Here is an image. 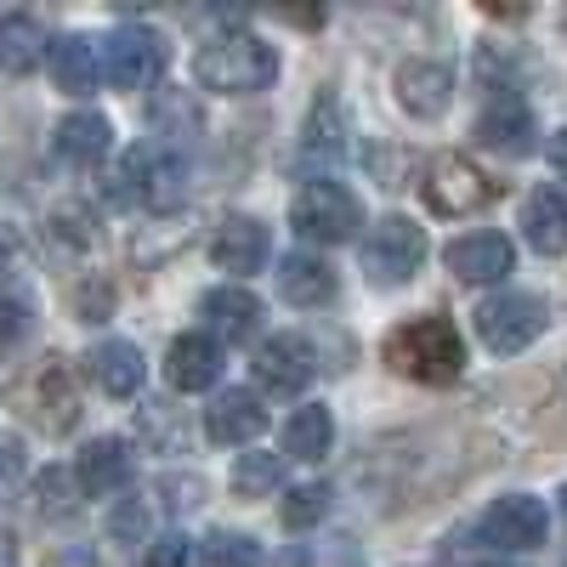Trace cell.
I'll use <instances>...</instances> for the list:
<instances>
[{"label":"cell","instance_id":"cell-1","mask_svg":"<svg viewBox=\"0 0 567 567\" xmlns=\"http://www.w3.org/2000/svg\"><path fill=\"white\" fill-rule=\"evenodd\" d=\"M386 369L409 374V381L420 386H449L454 374L465 369V347H460V329L449 318H432V312H420V318H403L392 336H386Z\"/></svg>","mask_w":567,"mask_h":567},{"label":"cell","instance_id":"cell-2","mask_svg":"<svg viewBox=\"0 0 567 567\" xmlns=\"http://www.w3.org/2000/svg\"><path fill=\"white\" fill-rule=\"evenodd\" d=\"M194 74L205 91H221V97H250V91L278 80V52L256 34H216L205 40V52L194 58Z\"/></svg>","mask_w":567,"mask_h":567},{"label":"cell","instance_id":"cell-3","mask_svg":"<svg viewBox=\"0 0 567 567\" xmlns=\"http://www.w3.org/2000/svg\"><path fill=\"white\" fill-rule=\"evenodd\" d=\"M109 199L114 205H154V210H176L187 199V165L171 148L136 142L120 154L114 176H109Z\"/></svg>","mask_w":567,"mask_h":567},{"label":"cell","instance_id":"cell-4","mask_svg":"<svg viewBox=\"0 0 567 567\" xmlns=\"http://www.w3.org/2000/svg\"><path fill=\"white\" fill-rule=\"evenodd\" d=\"M290 221H296L301 239H312V245H341V239H352V233L363 227V205H358L352 187L318 176V182H307L301 194L290 199Z\"/></svg>","mask_w":567,"mask_h":567},{"label":"cell","instance_id":"cell-5","mask_svg":"<svg viewBox=\"0 0 567 567\" xmlns=\"http://www.w3.org/2000/svg\"><path fill=\"white\" fill-rule=\"evenodd\" d=\"M425 205H432L437 216H471V210H483L499 199V182H488L471 159L460 154H437L432 165H425Z\"/></svg>","mask_w":567,"mask_h":567},{"label":"cell","instance_id":"cell-6","mask_svg":"<svg viewBox=\"0 0 567 567\" xmlns=\"http://www.w3.org/2000/svg\"><path fill=\"white\" fill-rule=\"evenodd\" d=\"M425 261V233L409 221V216H386L369 227L363 239V272L374 284H409Z\"/></svg>","mask_w":567,"mask_h":567},{"label":"cell","instance_id":"cell-7","mask_svg":"<svg viewBox=\"0 0 567 567\" xmlns=\"http://www.w3.org/2000/svg\"><path fill=\"white\" fill-rule=\"evenodd\" d=\"M539 329H545V301L528 296V290H511V296H494V301L477 307V336L499 358H511V352H523L528 341H539Z\"/></svg>","mask_w":567,"mask_h":567},{"label":"cell","instance_id":"cell-8","mask_svg":"<svg viewBox=\"0 0 567 567\" xmlns=\"http://www.w3.org/2000/svg\"><path fill=\"white\" fill-rule=\"evenodd\" d=\"M477 534H483V545H494V550H534V545H545V534H550L545 499H534V494H505V499H494V505L483 511Z\"/></svg>","mask_w":567,"mask_h":567},{"label":"cell","instance_id":"cell-9","mask_svg":"<svg viewBox=\"0 0 567 567\" xmlns=\"http://www.w3.org/2000/svg\"><path fill=\"white\" fill-rule=\"evenodd\" d=\"M165 74V45L148 29H114L103 40V80H114L120 91H142Z\"/></svg>","mask_w":567,"mask_h":567},{"label":"cell","instance_id":"cell-10","mask_svg":"<svg viewBox=\"0 0 567 567\" xmlns=\"http://www.w3.org/2000/svg\"><path fill=\"white\" fill-rule=\"evenodd\" d=\"M312 374H318V352L307 336H272L261 341L256 352V381L267 392H284V398H301L312 386Z\"/></svg>","mask_w":567,"mask_h":567},{"label":"cell","instance_id":"cell-11","mask_svg":"<svg viewBox=\"0 0 567 567\" xmlns=\"http://www.w3.org/2000/svg\"><path fill=\"white\" fill-rule=\"evenodd\" d=\"M477 136H483V148L494 154H528L534 148V109L516 97V91H494L488 109L477 114Z\"/></svg>","mask_w":567,"mask_h":567},{"label":"cell","instance_id":"cell-12","mask_svg":"<svg viewBox=\"0 0 567 567\" xmlns=\"http://www.w3.org/2000/svg\"><path fill=\"white\" fill-rule=\"evenodd\" d=\"M205 432L221 449H245L267 432V409H261L256 392H216L210 409H205Z\"/></svg>","mask_w":567,"mask_h":567},{"label":"cell","instance_id":"cell-13","mask_svg":"<svg viewBox=\"0 0 567 567\" xmlns=\"http://www.w3.org/2000/svg\"><path fill=\"white\" fill-rule=\"evenodd\" d=\"M443 261H449V272H454L460 284H499V278L511 272L516 250H511L505 233H465V239L449 245Z\"/></svg>","mask_w":567,"mask_h":567},{"label":"cell","instance_id":"cell-14","mask_svg":"<svg viewBox=\"0 0 567 567\" xmlns=\"http://www.w3.org/2000/svg\"><path fill=\"white\" fill-rule=\"evenodd\" d=\"M454 97V69L437 63V58H414L398 69V103L414 114V120H437Z\"/></svg>","mask_w":567,"mask_h":567},{"label":"cell","instance_id":"cell-15","mask_svg":"<svg viewBox=\"0 0 567 567\" xmlns=\"http://www.w3.org/2000/svg\"><path fill=\"white\" fill-rule=\"evenodd\" d=\"M45 63H52L58 91H69V97H85V91L103 80V45L91 40V34H58L52 45H45Z\"/></svg>","mask_w":567,"mask_h":567},{"label":"cell","instance_id":"cell-16","mask_svg":"<svg viewBox=\"0 0 567 567\" xmlns=\"http://www.w3.org/2000/svg\"><path fill=\"white\" fill-rule=\"evenodd\" d=\"M165 381L176 392H210L221 381V347L210 336H176L165 352Z\"/></svg>","mask_w":567,"mask_h":567},{"label":"cell","instance_id":"cell-17","mask_svg":"<svg viewBox=\"0 0 567 567\" xmlns=\"http://www.w3.org/2000/svg\"><path fill=\"white\" fill-rule=\"evenodd\" d=\"M199 307H205V318H210V329H216V347H221V341H227V347H250V341H256L261 301H256L250 290L227 284V290H210Z\"/></svg>","mask_w":567,"mask_h":567},{"label":"cell","instance_id":"cell-18","mask_svg":"<svg viewBox=\"0 0 567 567\" xmlns=\"http://www.w3.org/2000/svg\"><path fill=\"white\" fill-rule=\"evenodd\" d=\"M267 250H272V239H267V227L256 216H227L216 227V239H210V261L221 272H256L267 261Z\"/></svg>","mask_w":567,"mask_h":567},{"label":"cell","instance_id":"cell-19","mask_svg":"<svg viewBox=\"0 0 567 567\" xmlns=\"http://www.w3.org/2000/svg\"><path fill=\"white\" fill-rule=\"evenodd\" d=\"M85 369L97 381V392H109V398H136L142 374H148V363H142V352L131 341H97L85 352Z\"/></svg>","mask_w":567,"mask_h":567},{"label":"cell","instance_id":"cell-20","mask_svg":"<svg viewBox=\"0 0 567 567\" xmlns=\"http://www.w3.org/2000/svg\"><path fill=\"white\" fill-rule=\"evenodd\" d=\"M74 477H80V494L91 499H109L131 483V449L120 437H97V443H85L80 465H74Z\"/></svg>","mask_w":567,"mask_h":567},{"label":"cell","instance_id":"cell-21","mask_svg":"<svg viewBox=\"0 0 567 567\" xmlns=\"http://www.w3.org/2000/svg\"><path fill=\"white\" fill-rule=\"evenodd\" d=\"M278 296L290 307H323V301H336V272L307 250H290L278 261Z\"/></svg>","mask_w":567,"mask_h":567},{"label":"cell","instance_id":"cell-22","mask_svg":"<svg viewBox=\"0 0 567 567\" xmlns=\"http://www.w3.org/2000/svg\"><path fill=\"white\" fill-rule=\"evenodd\" d=\"M109 142H114V131H109V120L103 114H69L63 125H58V136H52V154L63 159V165H74V171H85V165H97L103 154H109Z\"/></svg>","mask_w":567,"mask_h":567},{"label":"cell","instance_id":"cell-23","mask_svg":"<svg viewBox=\"0 0 567 567\" xmlns=\"http://www.w3.org/2000/svg\"><path fill=\"white\" fill-rule=\"evenodd\" d=\"M523 233L539 256H561L567 250V194L561 187H534L528 210H523Z\"/></svg>","mask_w":567,"mask_h":567},{"label":"cell","instance_id":"cell-24","mask_svg":"<svg viewBox=\"0 0 567 567\" xmlns=\"http://www.w3.org/2000/svg\"><path fill=\"white\" fill-rule=\"evenodd\" d=\"M45 29L29 18V12H12V18H0V69L7 74H29L45 63Z\"/></svg>","mask_w":567,"mask_h":567},{"label":"cell","instance_id":"cell-25","mask_svg":"<svg viewBox=\"0 0 567 567\" xmlns=\"http://www.w3.org/2000/svg\"><path fill=\"white\" fill-rule=\"evenodd\" d=\"M329 443H336V420H329L323 403H301L290 420H284V454L290 460H323Z\"/></svg>","mask_w":567,"mask_h":567},{"label":"cell","instance_id":"cell-26","mask_svg":"<svg viewBox=\"0 0 567 567\" xmlns=\"http://www.w3.org/2000/svg\"><path fill=\"white\" fill-rule=\"evenodd\" d=\"M256 561H261V545L250 534H233V528H216L199 545V567H256Z\"/></svg>","mask_w":567,"mask_h":567},{"label":"cell","instance_id":"cell-27","mask_svg":"<svg viewBox=\"0 0 567 567\" xmlns=\"http://www.w3.org/2000/svg\"><path fill=\"white\" fill-rule=\"evenodd\" d=\"M284 483V460L278 454H239V465H233V494H245V499H256V494H272Z\"/></svg>","mask_w":567,"mask_h":567},{"label":"cell","instance_id":"cell-28","mask_svg":"<svg viewBox=\"0 0 567 567\" xmlns=\"http://www.w3.org/2000/svg\"><path fill=\"white\" fill-rule=\"evenodd\" d=\"M347 131H336V97H318V109H312V125H307V142H301V154L307 159H336L347 142H341Z\"/></svg>","mask_w":567,"mask_h":567},{"label":"cell","instance_id":"cell-29","mask_svg":"<svg viewBox=\"0 0 567 567\" xmlns=\"http://www.w3.org/2000/svg\"><path fill=\"white\" fill-rule=\"evenodd\" d=\"M284 528H290V534H301V528H312V523H323V516H329V488L323 483H307V488H290V494H284Z\"/></svg>","mask_w":567,"mask_h":567},{"label":"cell","instance_id":"cell-30","mask_svg":"<svg viewBox=\"0 0 567 567\" xmlns=\"http://www.w3.org/2000/svg\"><path fill=\"white\" fill-rule=\"evenodd\" d=\"M23 329H29V307H18V301H0V358H7V352L23 341Z\"/></svg>","mask_w":567,"mask_h":567},{"label":"cell","instance_id":"cell-31","mask_svg":"<svg viewBox=\"0 0 567 567\" xmlns=\"http://www.w3.org/2000/svg\"><path fill=\"white\" fill-rule=\"evenodd\" d=\"M142 567H187V539H182V534L154 539V545H148V561H142Z\"/></svg>","mask_w":567,"mask_h":567},{"label":"cell","instance_id":"cell-32","mask_svg":"<svg viewBox=\"0 0 567 567\" xmlns=\"http://www.w3.org/2000/svg\"><path fill=\"white\" fill-rule=\"evenodd\" d=\"M12 256H18V233H12V227H0V278L12 272Z\"/></svg>","mask_w":567,"mask_h":567},{"label":"cell","instance_id":"cell-33","mask_svg":"<svg viewBox=\"0 0 567 567\" xmlns=\"http://www.w3.org/2000/svg\"><path fill=\"white\" fill-rule=\"evenodd\" d=\"M550 165H556V176H567V125L550 136Z\"/></svg>","mask_w":567,"mask_h":567},{"label":"cell","instance_id":"cell-34","mask_svg":"<svg viewBox=\"0 0 567 567\" xmlns=\"http://www.w3.org/2000/svg\"><path fill=\"white\" fill-rule=\"evenodd\" d=\"M483 567H511V561H483Z\"/></svg>","mask_w":567,"mask_h":567},{"label":"cell","instance_id":"cell-35","mask_svg":"<svg viewBox=\"0 0 567 567\" xmlns=\"http://www.w3.org/2000/svg\"><path fill=\"white\" fill-rule=\"evenodd\" d=\"M561 516H567V488H561Z\"/></svg>","mask_w":567,"mask_h":567}]
</instances>
